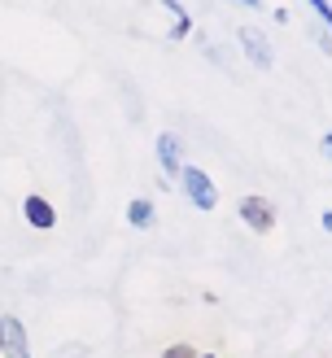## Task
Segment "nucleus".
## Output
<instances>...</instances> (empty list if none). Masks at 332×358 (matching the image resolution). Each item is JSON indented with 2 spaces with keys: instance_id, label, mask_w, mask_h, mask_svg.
<instances>
[{
  "instance_id": "obj_1",
  "label": "nucleus",
  "mask_w": 332,
  "mask_h": 358,
  "mask_svg": "<svg viewBox=\"0 0 332 358\" xmlns=\"http://www.w3.org/2000/svg\"><path fill=\"white\" fill-rule=\"evenodd\" d=\"M180 184H184V196H188L197 210H215V206H219V188H215V179H210L205 171L184 166V171H180Z\"/></svg>"
},
{
  "instance_id": "obj_2",
  "label": "nucleus",
  "mask_w": 332,
  "mask_h": 358,
  "mask_svg": "<svg viewBox=\"0 0 332 358\" xmlns=\"http://www.w3.org/2000/svg\"><path fill=\"white\" fill-rule=\"evenodd\" d=\"M236 214H240V223H250L254 231H271L275 227V206L262 192H245L240 206H236Z\"/></svg>"
},
{
  "instance_id": "obj_3",
  "label": "nucleus",
  "mask_w": 332,
  "mask_h": 358,
  "mask_svg": "<svg viewBox=\"0 0 332 358\" xmlns=\"http://www.w3.org/2000/svg\"><path fill=\"white\" fill-rule=\"evenodd\" d=\"M0 358H31L27 328H22V319H13V315H0Z\"/></svg>"
},
{
  "instance_id": "obj_4",
  "label": "nucleus",
  "mask_w": 332,
  "mask_h": 358,
  "mask_svg": "<svg viewBox=\"0 0 332 358\" xmlns=\"http://www.w3.org/2000/svg\"><path fill=\"white\" fill-rule=\"evenodd\" d=\"M236 40H240V52L254 62V70H271V66H275L271 40H267V35H262L258 27H240V35H236Z\"/></svg>"
},
{
  "instance_id": "obj_5",
  "label": "nucleus",
  "mask_w": 332,
  "mask_h": 358,
  "mask_svg": "<svg viewBox=\"0 0 332 358\" xmlns=\"http://www.w3.org/2000/svg\"><path fill=\"white\" fill-rule=\"evenodd\" d=\"M22 214H27V223L40 227V231H48L52 223H57V210H52L44 196H27V201H22Z\"/></svg>"
},
{
  "instance_id": "obj_6",
  "label": "nucleus",
  "mask_w": 332,
  "mask_h": 358,
  "mask_svg": "<svg viewBox=\"0 0 332 358\" xmlns=\"http://www.w3.org/2000/svg\"><path fill=\"white\" fill-rule=\"evenodd\" d=\"M157 166H162L166 175H180L184 171V162H180V140H175L171 131L157 136Z\"/></svg>"
},
{
  "instance_id": "obj_7",
  "label": "nucleus",
  "mask_w": 332,
  "mask_h": 358,
  "mask_svg": "<svg viewBox=\"0 0 332 358\" xmlns=\"http://www.w3.org/2000/svg\"><path fill=\"white\" fill-rule=\"evenodd\" d=\"M127 223L131 227H153V201L149 196H136V201L127 206Z\"/></svg>"
},
{
  "instance_id": "obj_8",
  "label": "nucleus",
  "mask_w": 332,
  "mask_h": 358,
  "mask_svg": "<svg viewBox=\"0 0 332 358\" xmlns=\"http://www.w3.org/2000/svg\"><path fill=\"white\" fill-rule=\"evenodd\" d=\"M162 5L175 13V40H184V35H188V13H184V5H180V0H162Z\"/></svg>"
},
{
  "instance_id": "obj_9",
  "label": "nucleus",
  "mask_w": 332,
  "mask_h": 358,
  "mask_svg": "<svg viewBox=\"0 0 332 358\" xmlns=\"http://www.w3.org/2000/svg\"><path fill=\"white\" fill-rule=\"evenodd\" d=\"M306 5H310L315 13H319V17H324V27L332 31V5H328V0H306Z\"/></svg>"
},
{
  "instance_id": "obj_10",
  "label": "nucleus",
  "mask_w": 332,
  "mask_h": 358,
  "mask_svg": "<svg viewBox=\"0 0 332 358\" xmlns=\"http://www.w3.org/2000/svg\"><path fill=\"white\" fill-rule=\"evenodd\" d=\"M162 358H197V350H192V345H171Z\"/></svg>"
},
{
  "instance_id": "obj_11",
  "label": "nucleus",
  "mask_w": 332,
  "mask_h": 358,
  "mask_svg": "<svg viewBox=\"0 0 332 358\" xmlns=\"http://www.w3.org/2000/svg\"><path fill=\"white\" fill-rule=\"evenodd\" d=\"M319 223H324V231L332 236V210H324V219H319Z\"/></svg>"
},
{
  "instance_id": "obj_12",
  "label": "nucleus",
  "mask_w": 332,
  "mask_h": 358,
  "mask_svg": "<svg viewBox=\"0 0 332 358\" xmlns=\"http://www.w3.org/2000/svg\"><path fill=\"white\" fill-rule=\"evenodd\" d=\"M232 5H245V9H258L262 0H232Z\"/></svg>"
},
{
  "instance_id": "obj_13",
  "label": "nucleus",
  "mask_w": 332,
  "mask_h": 358,
  "mask_svg": "<svg viewBox=\"0 0 332 358\" xmlns=\"http://www.w3.org/2000/svg\"><path fill=\"white\" fill-rule=\"evenodd\" d=\"M324 153H328V157H332V131H328V136H324Z\"/></svg>"
},
{
  "instance_id": "obj_14",
  "label": "nucleus",
  "mask_w": 332,
  "mask_h": 358,
  "mask_svg": "<svg viewBox=\"0 0 332 358\" xmlns=\"http://www.w3.org/2000/svg\"><path fill=\"white\" fill-rule=\"evenodd\" d=\"M197 358H215V354H197Z\"/></svg>"
}]
</instances>
